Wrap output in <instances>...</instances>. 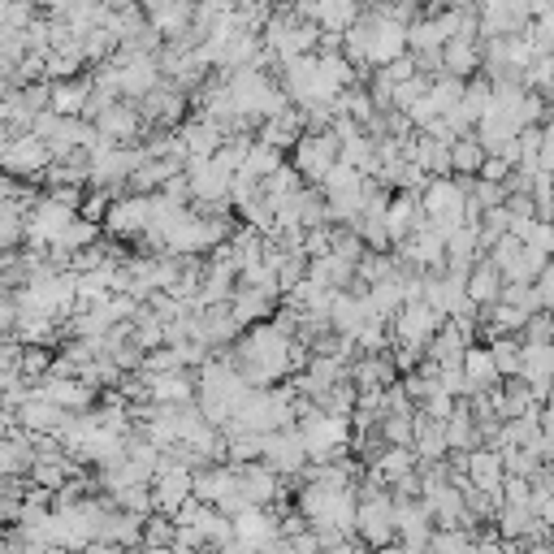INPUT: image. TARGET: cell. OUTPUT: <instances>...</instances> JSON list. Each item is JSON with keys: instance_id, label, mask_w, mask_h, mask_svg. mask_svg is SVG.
<instances>
[{"instance_id": "34", "label": "cell", "mask_w": 554, "mask_h": 554, "mask_svg": "<svg viewBox=\"0 0 554 554\" xmlns=\"http://www.w3.org/2000/svg\"><path fill=\"white\" fill-rule=\"evenodd\" d=\"M542 169H554V126L546 130V143H542Z\"/></svg>"}, {"instance_id": "21", "label": "cell", "mask_w": 554, "mask_h": 554, "mask_svg": "<svg viewBox=\"0 0 554 554\" xmlns=\"http://www.w3.org/2000/svg\"><path fill=\"white\" fill-rule=\"evenodd\" d=\"M485 143L481 139H455L451 143V169L455 174H481V165H485Z\"/></svg>"}, {"instance_id": "6", "label": "cell", "mask_w": 554, "mask_h": 554, "mask_svg": "<svg viewBox=\"0 0 554 554\" xmlns=\"http://www.w3.org/2000/svg\"><path fill=\"white\" fill-rule=\"evenodd\" d=\"M355 529H360V537H364V542L373 546V550L390 546V542H394V533H399V529H394V503H390V498H377V494H373V498H364Z\"/></svg>"}, {"instance_id": "14", "label": "cell", "mask_w": 554, "mask_h": 554, "mask_svg": "<svg viewBox=\"0 0 554 554\" xmlns=\"http://www.w3.org/2000/svg\"><path fill=\"white\" fill-rule=\"evenodd\" d=\"M109 230L113 234H139V230H152V200H122L109 208Z\"/></svg>"}, {"instance_id": "8", "label": "cell", "mask_w": 554, "mask_h": 554, "mask_svg": "<svg viewBox=\"0 0 554 554\" xmlns=\"http://www.w3.org/2000/svg\"><path fill=\"white\" fill-rule=\"evenodd\" d=\"M334 165H338V135H303L299 139V174H308L312 182H325Z\"/></svg>"}, {"instance_id": "25", "label": "cell", "mask_w": 554, "mask_h": 554, "mask_svg": "<svg viewBox=\"0 0 554 554\" xmlns=\"http://www.w3.org/2000/svg\"><path fill=\"white\" fill-rule=\"evenodd\" d=\"M52 113H61V117H70V113H78L83 104H91V87L87 83H74V87H57L52 91Z\"/></svg>"}, {"instance_id": "18", "label": "cell", "mask_w": 554, "mask_h": 554, "mask_svg": "<svg viewBox=\"0 0 554 554\" xmlns=\"http://www.w3.org/2000/svg\"><path fill=\"white\" fill-rule=\"evenodd\" d=\"M269 308H273V290L247 286V290H239V299H234V321H239V325H256Z\"/></svg>"}, {"instance_id": "26", "label": "cell", "mask_w": 554, "mask_h": 554, "mask_svg": "<svg viewBox=\"0 0 554 554\" xmlns=\"http://www.w3.org/2000/svg\"><path fill=\"white\" fill-rule=\"evenodd\" d=\"M100 130H104V139H126V135H135L139 130V113H130V109H117V104H109L104 109V122H100Z\"/></svg>"}, {"instance_id": "20", "label": "cell", "mask_w": 554, "mask_h": 554, "mask_svg": "<svg viewBox=\"0 0 554 554\" xmlns=\"http://www.w3.org/2000/svg\"><path fill=\"white\" fill-rule=\"evenodd\" d=\"M386 226H390V239H412V234L425 226V221H420V213H416L412 200H394L386 208Z\"/></svg>"}, {"instance_id": "9", "label": "cell", "mask_w": 554, "mask_h": 554, "mask_svg": "<svg viewBox=\"0 0 554 554\" xmlns=\"http://www.w3.org/2000/svg\"><path fill=\"white\" fill-rule=\"evenodd\" d=\"M464 472H468V481L481 485L485 494L503 498V485H507V459H503V451H472Z\"/></svg>"}, {"instance_id": "30", "label": "cell", "mask_w": 554, "mask_h": 554, "mask_svg": "<svg viewBox=\"0 0 554 554\" xmlns=\"http://www.w3.org/2000/svg\"><path fill=\"white\" fill-rule=\"evenodd\" d=\"M174 542H178V524H165L161 516L143 524V546H174Z\"/></svg>"}, {"instance_id": "7", "label": "cell", "mask_w": 554, "mask_h": 554, "mask_svg": "<svg viewBox=\"0 0 554 554\" xmlns=\"http://www.w3.org/2000/svg\"><path fill=\"white\" fill-rule=\"evenodd\" d=\"M265 459L273 472H299L308 464V442H303L299 429H277L265 433Z\"/></svg>"}, {"instance_id": "13", "label": "cell", "mask_w": 554, "mask_h": 554, "mask_svg": "<svg viewBox=\"0 0 554 554\" xmlns=\"http://www.w3.org/2000/svg\"><path fill=\"white\" fill-rule=\"evenodd\" d=\"M48 156H52V148L44 143V135H26L18 143H9L5 165H9V174H35V169L44 165Z\"/></svg>"}, {"instance_id": "24", "label": "cell", "mask_w": 554, "mask_h": 554, "mask_svg": "<svg viewBox=\"0 0 554 554\" xmlns=\"http://www.w3.org/2000/svg\"><path fill=\"white\" fill-rule=\"evenodd\" d=\"M39 394H44V399H52V403H61L65 412H70V407H83V403H87V390L74 386L70 377H48L44 386H39Z\"/></svg>"}, {"instance_id": "19", "label": "cell", "mask_w": 554, "mask_h": 554, "mask_svg": "<svg viewBox=\"0 0 554 554\" xmlns=\"http://www.w3.org/2000/svg\"><path fill=\"white\" fill-rule=\"evenodd\" d=\"M239 477H243V494H247V503H252V507H265L269 498L277 494V472L273 468H243Z\"/></svg>"}, {"instance_id": "17", "label": "cell", "mask_w": 554, "mask_h": 554, "mask_svg": "<svg viewBox=\"0 0 554 554\" xmlns=\"http://www.w3.org/2000/svg\"><path fill=\"white\" fill-rule=\"evenodd\" d=\"M143 520L139 511H122V516H109L104 520V542H113V546H139L143 542Z\"/></svg>"}, {"instance_id": "4", "label": "cell", "mask_w": 554, "mask_h": 554, "mask_svg": "<svg viewBox=\"0 0 554 554\" xmlns=\"http://www.w3.org/2000/svg\"><path fill=\"white\" fill-rule=\"evenodd\" d=\"M394 316H399V321H394V329H399V342H403V347H412V351L429 347L433 334L442 329V312L433 308V303H425V299L403 303Z\"/></svg>"}, {"instance_id": "3", "label": "cell", "mask_w": 554, "mask_h": 554, "mask_svg": "<svg viewBox=\"0 0 554 554\" xmlns=\"http://www.w3.org/2000/svg\"><path fill=\"white\" fill-rule=\"evenodd\" d=\"M303 442H308V455L312 459H334L342 446H347V416H334V412H303Z\"/></svg>"}, {"instance_id": "1", "label": "cell", "mask_w": 554, "mask_h": 554, "mask_svg": "<svg viewBox=\"0 0 554 554\" xmlns=\"http://www.w3.org/2000/svg\"><path fill=\"white\" fill-rule=\"evenodd\" d=\"M239 360H243V377L265 386V381L286 373V364L295 360V347H290V338L277 325H260L239 342Z\"/></svg>"}, {"instance_id": "2", "label": "cell", "mask_w": 554, "mask_h": 554, "mask_svg": "<svg viewBox=\"0 0 554 554\" xmlns=\"http://www.w3.org/2000/svg\"><path fill=\"white\" fill-rule=\"evenodd\" d=\"M420 208H425V217L446 234V239H451V234L464 226V217H468V195L451 178H433L429 187H425V200H420Z\"/></svg>"}, {"instance_id": "23", "label": "cell", "mask_w": 554, "mask_h": 554, "mask_svg": "<svg viewBox=\"0 0 554 554\" xmlns=\"http://www.w3.org/2000/svg\"><path fill=\"white\" fill-rule=\"evenodd\" d=\"M490 351H494V360H498V373L503 377H520L524 373V342H516V338H494L490 342Z\"/></svg>"}, {"instance_id": "22", "label": "cell", "mask_w": 554, "mask_h": 554, "mask_svg": "<svg viewBox=\"0 0 554 554\" xmlns=\"http://www.w3.org/2000/svg\"><path fill=\"white\" fill-rule=\"evenodd\" d=\"M277 169H282V152L273 148V143H260V148L247 152V165H243V178L256 182V178H273Z\"/></svg>"}, {"instance_id": "36", "label": "cell", "mask_w": 554, "mask_h": 554, "mask_svg": "<svg viewBox=\"0 0 554 554\" xmlns=\"http://www.w3.org/2000/svg\"><path fill=\"white\" fill-rule=\"evenodd\" d=\"M533 554H554V550H546V546H542V550H533Z\"/></svg>"}, {"instance_id": "31", "label": "cell", "mask_w": 554, "mask_h": 554, "mask_svg": "<svg viewBox=\"0 0 554 554\" xmlns=\"http://www.w3.org/2000/svg\"><path fill=\"white\" fill-rule=\"evenodd\" d=\"M381 433H386V442L407 446V442L416 438V416H390V420H386V429H381Z\"/></svg>"}, {"instance_id": "32", "label": "cell", "mask_w": 554, "mask_h": 554, "mask_svg": "<svg viewBox=\"0 0 554 554\" xmlns=\"http://www.w3.org/2000/svg\"><path fill=\"white\" fill-rule=\"evenodd\" d=\"M507 174H511L507 156H485V165H481V178L485 182H507Z\"/></svg>"}, {"instance_id": "35", "label": "cell", "mask_w": 554, "mask_h": 554, "mask_svg": "<svg viewBox=\"0 0 554 554\" xmlns=\"http://www.w3.org/2000/svg\"><path fill=\"white\" fill-rule=\"evenodd\" d=\"M321 554H347V546H342V550H321Z\"/></svg>"}, {"instance_id": "33", "label": "cell", "mask_w": 554, "mask_h": 554, "mask_svg": "<svg viewBox=\"0 0 554 554\" xmlns=\"http://www.w3.org/2000/svg\"><path fill=\"white\" fill-rule=\"evenodd\" d=\"M22 364H26V373L35 377V373H44V368H48V355H44V351H26Z\"/></svg>"}, {"instance_id": "27", "label": "cell", "mask_w": 554, "mask_h": 554, "mask_svg": "<svg viewBox=\"0 0 554 554\" xmlns=\"http://www.w3.org/2000/svg\"><path fill=\"white\" fill-rule=\"evenodd\" d=\"M442 61H446V70H451V74H468L472 65H477V48L468 44V35H455L451 44H446V57Z\"/></svg>"}, {"instance_id": "12", "label": "cell", "mask_w": 554, "mask_h": 554, "mask_svg": "<svg viewBox=\"0 0 554 554\" xmlns=\"http://www.w3.org/2000/svg\"><path fill=\"white\" fill-rule=\"evenodd\" d=\"M503 269L494 265V260H485V265H477L468 273V299L477 303V308H494L498 299H503Z\"/></svg>"}, {"instance_id": "28", "label": "cell", "mask_w": 554, "mask_h": 554, "mask_svg": "<svg viewBox=\"0 0 554 554\" xmlns=\"http://www.w3.org/2000/svg\"><path fill=\"white\" fill-rule=\"evenodd\" d=\"M429 554H477V546H472V537H468V533H459V529H442V533H433V537H429Z\"/></svg>"}, {"instance_id": "10", "label": "cell", "mask_w": 554, "mask_h": 554, "mask_svg": "<svg viewBox=\"0 0 554 554\" xmlns=\"http://www.w3.org/2000/svg\"><path fill=\"white\" fill-rule=\"evenodd\" d=\"M234 537L256 550H269L282 533H277V524L265 516V507H243V511H234Z\"/></svg>"}, {"instance_id": "5", "label": "cell", "mask_w": 554, "mask_h": 554, "mask_svg": "<svg viewBox=\"0 0 554 554\" xmlns=\"http://www.w3.org/2000/svg\"><path fill=\"white\" fill-rule=\"evenodd\" d=\"M152 498H156V511H169V516H178V511L195 498V477L182 464H169V459H161V472H156Z\"/></svg>"}, {"instance_id": "11", "label": "cell", "mask_w": 554, "mask_h": 554, "mask_svg": "<svg viewBox=\"0 0 554 554\" xmlns=\"http://www.w3.org/2000/svg\"><path fill=\"white\" fill-rule=\"evenodd\" d=\"M464 377H468V386L472 394H481V390H494L498 381H503V373H498V360H494V351L490 347H468L464 351Z\"/></svg>"}, {"instance_id": "15", "label": "cell", "mask_w": 554, "mask_h": 554, "mask_svg": "<svg viewBox=\"0 0 554 554\" xmlns=\"http://www.w3.org/2000/svg\"><path fill=\"white\" fill-rule=\"evenodd\" d=\"M148 394L156 403H187L195 394V386L182 368H174V373H148Z\"/></svg>"}, {"instance_id": "29", "label": "cell", "mask_w": 554, "mask_h": 554, "mask_svg": "<svg viewBox=\"0 0 554 554\" xmlns=\"http://www.w3.org/2000/svg\"><path fill=\"white\" fill-rule=\"evenodd\" d=\"M355 381L368 390V386H386L390 381V364L381 360V355H368L364 364H355Z\"/></svg>"}, {"instance_id": "16", "label": "cell", "mask_w": 554, "mask_h": 554, "mask_svg": "<svg viewBox=\"0 0 554 554\" xmlns=\"http://www.w3.org/2000/svg\"><path fill=\"white\" fill-rule=\"evenodd\" d=\"M416 451L412 446H394V451H381V459H377V472L373 477H381V481H407V477H416Z\"/></svg>"}]
</instances>
